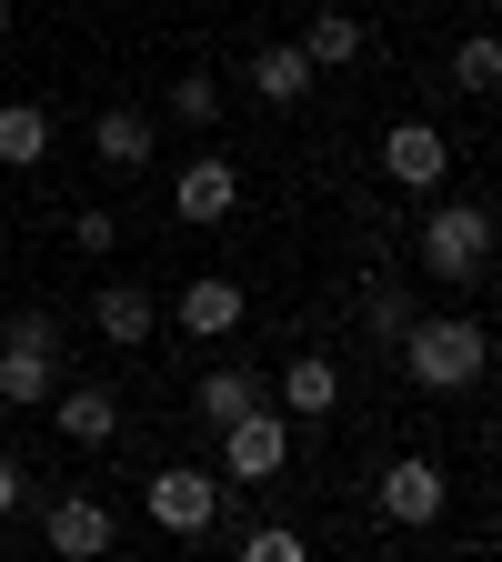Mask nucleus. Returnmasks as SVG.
<instances>
[{"label":"nucleus","instance_id":"obj_4","mask_svg":"<svg viewBox=\"0 0 502 562\" xmlns=\"http://www.w3.org/2000/svg\"><path fill=\"white\" fill-rule=\"evenodd\" d=\"M141 503H152V522H161V532H181V542H191V532H211V522H222V503H232V492L211 482L201 462H171V472H152V492H141Z\"/></svg>","mask_w":502,"mask_h":562},{"label":"nucleus","instance_id":"obj_26","mask_svg":"<svg viewBox=\"0 0 502 562\" xmlns=\"http://www.w3.org/2000/svg\"><path fill=\"white\" fill-rule=\"evenodd\" d=\"M472 11H502V0H472Z\"/></svg>","mask_w":502,"mask_h":562},{"label":"nucleus","instance_id":"obj_13","mask_svg":"<svg viewBox=\"0 0 502 562\" xmlns=\"http://www.w3.org/2000/svg\"><path fill=\"white\" fill-rule=\"evenodd\" d=\"M91 322H101V341H121V351H131V341H152V322H161V312H152V292H141V281H101Z\"/></svg>","mask_w":502,"mask_h":562},{"label":"nucleus","instance_id":"obj_12","mask_svg":"<svg viewBox=\"0 0 502 562\" xmlns=\"http://www.w3.org/2000/svg\"><path fill=\"white\" fill-rule=\"evenodd\" d=\"M111 432H121V402H111L101 382H70V392H60V442H81V452H101Z\"/></svg>","mask_w":502,"mask_h":562},{"label":"nucleus","instance_id":"obj_19","mask_svg":"<svg viewBox=\"0 0 502 562\" xmlns=\"http://www.w3.org/2000/svg\"><path fill=\"white\" fill-rule=\"evenodd\" d=\"M302 50H312V70H342L352 50H362V21H352V11H312L302 21Z\"/></svg>","mask_w":502,"mask_h":562},{"label":"nucleus","instance_id":"obj_7","mask_svg":"<svg viewBox=\"0 0 502 562\" xmlns=\"http://www.w3.org/2000/svg\"><path fill=\"white\" fill-rule=\"evenodd\" d=\"M443 503H453V482H443V462H422V452H402V462L382 472V513H392L402 532H422V522H443Z\"/></svg>","mask_w":502,"mask_h":562},{"label":"nucleus","instance_id":"obj_8","mask_svg":"<svg viewBox=\"0 0 502 562\" xmlns=\"http://www.w3.org/2000/svg\"><path fill=\"white\" fill-rule=\"evenodd\" d=\"M232 201H242V171H232L222 151H201V161H181V181H171V211H181V222H222Z\"/></svg>","mask_w":502,"mask_h":562},{"label":"nucleus","instance_id":"obj_17","mask_svg":"<svg viewBox=\"0 0 502 562\" xmlns=\"http://www.w3.org/2000/svg\"><path fill=\"white\" fill-rule=\"evenodd\" d=\"M412 312H422V302H412V281H402V271H372V281H362V322H372V341H402Z\"/></svg>","mask_w":502,"mask_h":562},{"label":"nucleus","instance_id":"obj_25","mask_svg":"<svg viewBox=\"0 0 502 562\" xmlns=\"http://www.w3.org/2000/svg\"><path fill=\"white\" fill-rule=\"evenodd\" d=\"M0 41H11V0H0Z\"/></svg>","mask_w":502,"mask_h":562},{"label":"nucleus","instance_id":"obj_2","mask_svg":"<svg viewBox=\"0 0 502 562\" xmlns=\"http://www.w3.org/2000/svg\"><path fill=\"white\" fill-rule=\"evenodd\" d=\"M422 271L472 292L492 271V201H433V222H422Z\"/></svg>","mask_w":502,"mask_h":562},{"label":"nucleus","instance_id":"obj_20","mask_svg":"<svg viewBox=\"0 0 502 562\" xmlns=\"http://www.w3.org/2000/svg\"><path fill=\"white\" fill-rule=\"evenodd\" d=\"M453 81H462V91H502V41H492V31H462Z\"/></svg>","mask_w":502,"mask_h":562},{"label":"nucleus","instance_id":"obj_10","mask_svg":"<svg viewBox=\"0 0 502 562\" xmlns=\"http://www.w3.org/2000/svg\"><path fill=\"white\" fill-rule=\"evenodd\" d=\"M91 151H101L111 171H152V111H131V101H111V111L91 121Z\"/></svg>","mask_w":502,"mask_h":562},{"label":"nucleus","instance_id":"obj_27","mask_svg":"<svg viewBox=\"0 0 502 562\" xmlns=\"http://www.w3.org/2000/svg\"><path fill=\"white\" fill-rule=\"evenodd\" d=\"M492 452H502V442H492Z\"/></svg>","mask_w":502,"mask_h":562},{"label":"nucleus","instance_id":"obj_3","mask_svg":"<svg viewBox=\"0 0 502 562\" xmlns=\"http://www.w3.org/2000/svg\"><path fill=\"white\" fill-rule=\"evenodd\" d=\"M51 341H60V322L51 312H21V322H0V402H21V412H41L60 382H51Z\"/></svg>","mask_w":502,"mask_h":562},{"label":"nucleus","instance_id":"obj_14","mask_svg":"<svg viewBox=\"0 0 502 562\" xmlns=\"http://www.w3.org/2000/svg\"><path fill=\"white\" fill-rule=\"evenodd\" d=\"M252 91H261V101H302V91H312V50H302V41H261V50H252Z\"/></svg>","mask_w":502,"mask_h":562},{"label":"nucleus","instance_id":"obj_16","mask_svg":"<svg viewBox=\"0 0 502 562\" xmlns=\"http://www.w3.org/2000/svg\"><path fill=\"white\" fill-rule=\"evenodd\" d=\"M181 331H242V281L201 271L191 292H181Z\"/></svg>","mask_w":502,"mask_h":562},{"label":"nucleus","instance_id":"obj_18","mask_svg":"<svg viewBox=\"0 0 502 562\" xmlns=\"http://www.w3.org/2000/svg\"><path fill=\"white\" fill-rule=\"evenodd\" d=\"M261 402V372H242V362H222V372H201V422L211 432H222L232 412H252Z\"/></svg>","mask_w":502,"mask_h":562},{"label":"nucleus","instance_id":"obj_9","mask_svg":"<svg viewBox=\"0 0 502 562\" xmlns=\"http://www.w3.org/2000/svg\"><path fill=\"white\" fill-rule=\"evenodd\" d=\"M41 532H51V552H60V562H91V552H111V513L91 503V492H60Z\"/></svg>","mask_w":502,"mask_h":562},{"label":"nucleus","instance_id":"obj_21","mask_svg":"<svg viewBox=\"0 0 502 562\" xmlns=\"http://www.w3.org/2000/svg\"><path fill=\"white\" fill-rule=\"evenodd\" d=\"M171 121L211 131V121H222V81H211V70H181V81H171Z\"/></svg>","mask_w":502,"mask_h":562},{"label":"nucleus","instance_id":"obj_22","mask_svg":"<svg viewBox=\"0 0 502 562\" xmlns=\"http://www.w3.org/2000/svg\"><path fill=\"white\" fill-rule=\"evenodd\" d=\"M242 562H302V532L292 522H261V532H242Z\"/></svg>","mask_w":502,"mask_h":562},{"label":"nucleus","instance_id":"obj_1","mask_svg":"<svg viewBox=\"0 0 502 562\" xmlns=\"http://www.w3.org/2000/svg\"><path fill=\"white\" fill-rule=\"evenodd\" d=\"M402 372H412L422 392H472V382L492 372V331H482L472 312H412Z\"/></svg>","mask_w":502,"mask_h":562},{"label":"nucleus","instance_id":"obj_24","mask_svg":"<svg viewBox=\"0 0 502 562\" xmlns=\"http://www.w3.org/2000/svg\"><path fill=\"white\" fill-rule=\"evenodd\" d=\"M11 513H21V462L0 452V522H11Z\"/></svg>","mask_w":502,"mask_h":562},{"label":"nucleus","instance_id":"obj_6","mask_svg":"<svg viewBox=\"0 0 502 562\" xmlns=\"http://www.w3.org/2000/svg\"><path fill=\"white\" fill-rule=\"evenodd\" d=\"M443 171H453V151H443L433 121H392V131H382V181H402V191H443Z\"/></svg>","mask_w":502,"mask_h":562},{"label":"nucleus","instance_id":"obj_23","mask_svg":"<svg viewBox=\"0 0 502 562\" xmlns=\"http://www.w3.org/2000/svg\"><path fill=\"white\" fill-rule=\"evenodd\" d=\"M70 241H81V251H111V241H121V222H111V211H81V222H70Z\"/></svg>","mask_w":502,"mask_h":562},{"label":"nucleus","instance_id":"obj_11","mask_svg":"<svg viewBox=\"0 0 502 562\" xmlns=\"http://www.w3.org/2000/svg\"><path fill=\"white\" fill-rule=\"evenodd\" d=\"M281 412H302V422L342 412V362H322V351H292V372H281Z\"/></svg>","mask_w":502,"mask_h":562},{"label":"nucleus","instance_id":"obj_15","mask_svg":"<svg viewBox=\"0 0 502 562\" xmlns=\"http://www.w3.org/2000/svg\"><path fill=\"white\" fill-rule=\"evenodd\" d=\"M51 151V111L41 101H0V171H31Z\"/></svg>","mask_w":502,"mask_h":562},{"label":"nucleus","instance_id":"obj_5","mask_svg":"<svg viewBox=\"0 0 502 562\" xmlns=\"http://www.w3.org/2000/svg\"><path fill=\"white\" fill-rule=\"evenodd\" d=\"M281 452H292V412H261V402H252V412L222 422V472H232V482H271Z\"/></svg>","mask_w":502,"mask_h":562}]
</instances>
